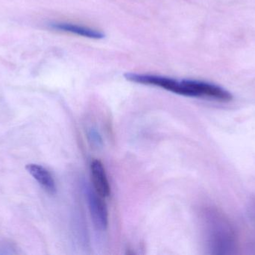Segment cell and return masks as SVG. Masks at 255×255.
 I'll list each match as a JSON object with an SVG mask.
<instances>
[{
  "mask_svg": "<svg viewBox=\"0 0 255 255\" xmlns=\"http://www.w3.org/2000/svg\"><path fill=\"white\" fill-rule=\"evenodd\" d=\"M211 247L214 254L230 255L235 249L233 231L225 219L217 217L211 227Z\"/></svg>",
  "mask_w": 255,
  "mask_h": 255,
  "instance_id": "obj_1",
  "label": "cell"
},
{
  "mask_svg": "<svg viewBox=\"0 0 255 255\" xmlns=\"http://www.w3.org/2000/svg\"><path fill=\"white\" fill-rule=\"evenodd\" d=\"M88 208L94 226L98 230L105 231L109 226V212L103 199L94 189L85 187Z\"/></svg>",
  "mask_w": 255,
  "mask_h": 255,
  "instance_id": "obj_2",
  "label": "cell"
},
{
  "mask_svg": "<svg viewBox=\"0 0 255 255\" xmlns=\"http://www.w3.org/2000/svg\"><path fill=\"white\" fill-rule=\"evenodd\" d=\"M91 173L94 190L102 197H109L111 195V186L102 162L95 160L91 163Z\"/></svg>",
  "mask_w": 255,
  "mask_h": 255,
  "instance_id": "obj_3",
  "label": "cell"
},
{
  "mask_svg": "<svg viewBox=\"0 0 255 255\" xmlns=\"http://www.w3.org/2000/svg\"><path fill=\"white\" fill-rule=\"evenodd\" d=\"M51 28L57 31L70 33L76 35L82 36L91 39H102L105 37V34L102 31H98L89 27L79 25L70 22H57L50 24Z\"/></svg>",
  "mask_w": 255,
  "mask_h": 255,
  "instance_id": "obj_4",
  "label": "cell"
},
{
  "mask_svg": "<svg viewBox=\"0 0 255 255\" xmlns=\"http://www.w3.org/2000/svg\"><path fill=\"white\" fill-rule=\"evenodd\" d=\"M25 169L48 193L51 195L56 193L55 180L47 169L37 164L26 165Z\"/></svg>",
  "mask_w": 255,
  "mask_h": 255,
  "instance_id": "obj_5",
  "label": "cell"
},
{
  "mask_svg": "<svg viewBox=\"0 0 255 255\" xmlns=\"http://www.w3.org/2000/svg\"><path fill=\"white\" fill-rule=\"evenodd\" d=\"M88 140L91 145L95 148L101 146L103 145V139L97 129L91 128L88 132Z\"/></svg>",
  "mask_w": 255,
  "mask_h": 255,
  "instance_id": "obj_6",
  "label": "cell"
}]
</instances>
